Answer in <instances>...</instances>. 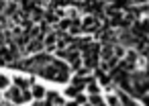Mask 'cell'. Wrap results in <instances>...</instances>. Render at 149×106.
Here are the masks:
<instances>
[{
	"label": "cell",
	"mask_w": 149,
	"mask_h": 106,
	"mask_svg": "<svg viewBox=\"0 0 149 106\" xmlns=\"http://www.w3.org/2000/svg\"><path fill=\"white\" fill-rule=\"evenodd\" d=\"M57 41H59V37H57L55 33H47V35L43 37L45 53H55V51H57Z\"/></svg>",
	"instance_id": "cell-1"
},
{
	"label": "cell",
	"mask_w": 149,
	"mask_h": 106,
	"mask_svg": "<svg viewBox=\"0 0 149 106\" xmlns=\"http://www.w3.org/2000/svg\"><path fill=\"white\" fill-rule=\"evenodd\" d=\"M31 94H33V98H35L37 102H43L45 96H47V90H45L43 84H35V86L31 88Z\"/></svg>",
	"instance_id": "cell-2"
},
{
	"label": "cell",
	"mask_w": 149,
	"mask_h": 106,
	"mask_svg": "<svg viewBox=\"0 0 149 106\" xmlns=\"http://www.w3.org/2000/svg\"><path fill=\"white\" fill-rule=\"evenodd\" d=\"M114 57V45H102V49H100V61H110Z\"/></svg>",
	"instance_id": "cell-3"
},
{
	"label": "cell",
	"mask_w": 149,
	"mask_h": 106,
	"mask_svg": "<svg viewBox=\"0 0 149 106\" xmlns=\"http://www.w3.org/2000/svg\"><path fill=\"white\" fill-rule=\"evenodd\" d=\"M37 51H45V43L43 39H33L27 47V53H37Z\"/></svg>",
	"instance_id": "cell-4"
},
{
	"label": "cell",
	"mask_w": 149,
	"mask_h": 106,
	"mask_svg": "<svg viewBox=\"0 0 149 106\" xmlns=\"http://www.w3.org/2000/svg\"><path fill=\"white\" fill-rule=\"evenodd\" d=\"M104 104L106 106H120V96L116 92H110V94L104 96Z\"/></svg>",
	"instance_id": "cell-5"
},
{
	"label": "cell",
	"mask_w": 149,
	"mask_h": 106,
	"mask_svg": "<svg viewBox=\"0 0 149 106\" xmlns=\"http://www.w3.org/2000/svg\"><path fill=\"white\" fill-rule=\"evenodd\" d=\"M10 86H13V78H10L8 73H2V71H0V90L4 92V90H8Z\"/></svg>",
	"instance_id": "cell-6"
},
{
	"label": "cell",
	"mask_w": 149,
	"mask_h": 106,
	"mask_svg": "<svg viewBox=\"0 0 149 106\" xmlns=\"http://www.w3.org/2000/svg\"><path fill=\"white\" fill-rule=\"evenodd\" d=\"M88 100H90L92 106H106L104 104V96H100V94H92V96H88Z\"/></svg>",
	"instance_id": "cell-7"
},
{
	"label": "cell",
	"mask_w": 149,
	"mask_h": 106,
	"mask_svg": "<svg viewBox=\"0 0 149 106\" xmlns=\"http://www.w3.org/2000/svg\"><path fill=\"white\" fill-rule=\"evenodd\" d=\"M125 55H127V47H125V45H114V57H116L118 61H123Z\"/></svg>",
	"instance_id": "cell-8"
},
{
	"label": "cell",
	"mask_w": 149,
	"mask_h": 106,
	"mask_svg": "<svg viewBox=\"0 0 149 106\" xmlns=\"http://www.w3.org/2000/svg\"><path fill=\"white\" fill-rule=\"evenodd\" d=\"M92 94H100V88H98V84H94V82H90V84L86 86V96H92Z\"/></svg>",
	"instance_id": "cell-9"
},
{
	"label": "cell",
	"mask_w": 149,
	"mask_h": 106,
	"mask_svg": "<svg viewBox=\"0 0 149 106\" xmlns=\"http://www.w3.org/2000/svg\"><path fill=\"white\" fill-rule=\"evenodd\" d=\"M125 59H127L129 63H133V65H135V61H137V53H135V51H131V49H127V55H125Z\"/></svg>",
	"instance_id": "cell-10"
},
{
	"label": "cell",
	"mask_w": 149,
	"mask_h": 106,
	"mask_svg": "<svg viewBox=\"0 0 149 106\" xmlns=\"http://www.w3.org/2000/svg\"><path fill=\"white\" fill-rule=\"evenodd\" d=\"M15 8H17V6H15V2H8V6H6V15H13V12H15Z\"/></svg>",
	"instance_id": "cell-11"
},
{
	"label": "cell",
	"mask_w": 149,
	"mask_h": 106,
	"mask_svg": "<svg viewBox=\"0 0 149 106\" xmlns=\"http://www.w3.org/2000/svg\"><path fill=\"white\" fill-rule=\"evenodd\" d=\"M0 106H13L10 102H2V104H0Z\"/></svg>",
	"instance_id": "cell-12"
},
{
	"label": "cell",
	"mask_w": 149,
	"mask_h": 106,
	"mask_svg": "<svg viewBox=\"0 0 149 106\" xmlns=\"http://www.w3.org/2000/svg\"><path fill=\"white\" fill-rule=\"evenodd\" d=\"M147 43H149V37H147Z\"/></svg>",
	"instance_id": "cell-13"
}]
</instances>
